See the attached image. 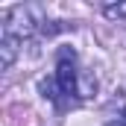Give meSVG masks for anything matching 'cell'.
Listing matches in <instances>:
<instances>
[{
	"instance_id": "obj_1",
	"label": "cell",
	"mask_w": 126,
	"mask_h": 126,
	"mask_svg": "<svg viewBox=\"0 0 126 126\" xmlns=\"http://www.w3.org/2000/svg\"><path fill=\"white\" fill-rule=\"evenodd\" d=\"M56 82L62 94H76V53L70 47L59 50V62H56Z\"/></svg>"
},
{
	"instance_id": "obj_2",
	"label": "cell",
	"mask_w": 126,
	"mask_h": 126,
	"mask_svg": "<svg viewBox=\"0 0 126 126\" xmlns=\"http://www.w3.org/2000/svg\"><path fill=\"white\" fill-rule=\"evenodd\" d=\"M0 50H3V67H9L12 59H15V35H12V32L3 35V47H0Z\"/></svg>"
},
{
	"instance_id": "obj_3",
	"label": "cell",
	"mask_w": 126,
	"mask_h": 126,
	"mask_svg": "<svg viewBox=\"0 0 126 126\" xmlns=\"http://www.w3.org/2000/svg\"><path fill=\"white\" fill-rule=\"evenodd\" d=\"M106 15H109V18H120V15H126V6H109Z\"/></svg>"
}]
</instances>
